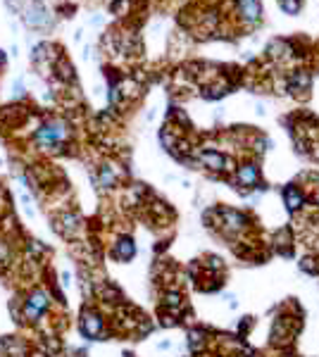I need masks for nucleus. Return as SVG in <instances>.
I'll list each match as a JSON object with an SVG mask.
<instances>
[{
    "label": "nucleus",
    "mask_w": 319,
    "mask_h": 357,
    "mask_svg": "<svg viewBox=\"0 0 319 357\" xmlns=\"http://www.w3.org/2000/svg\"><path fill=\"white\" fill-rule=\"evenodd\" d=\"M19 14H22V22L31 31H50L55 27V12L48 7L45 0H27Z\"/></svg>",
    "instance_id": "nucleus-1"
},
{
    "label": "nucleus",
    "mask_w": 319,
    "mask_h": 357,
    "mask_svg": "<svg viewBox=\"0 0 319 357\" xmlns=\"http://www.w3.org/2000/svg\"><path fill=\"white\" fill-rule=\"evenodd\" d=\"M239 19L245 27H257L262 22V2L260 0H234Z\"/></svg>",
    "instance_id": "nucleus-2"
},
{
    "label": "nucleus",
    "mask_w": 319,
    "mask_h": 357,
    "mask_svg": "<svg viewBox=\"0 0 319 357\" xmlns=\"http://www.w3.org/2000/svg\"><path fill=\"white\" fill-rule=\"evenodd\" d=\"M200 162L205 167H210V169H217V172H226V169H231V160L222 155V152L217 150H202L200 152Z\"/></svg>",
    "instance_id": "nucleus-3"
},
{
    "label": "nucleus",
    "mask_w": 319,
    "mask_h": 357,
    "mask_svg": "<svg viewBox=\"0 0 319 357\" xmlns=\"http://www.w3.org/2000/svg\"><path fill=\"white\" fill-rule=\"evenodd\" d=\"M45 307H48V295L43 293V290H36V293H31V298L27 300V317L29 319H39L43 312H45Z\"/></svg>",
    "instance_id": "nucleus-4"
},
{
    "label": "nucleus",
    "mask_w": 319,
    "mask_h": 357,
    "mask_svg": "<svg viewBox=\"0 0 319 357\" xmlns=\"http://www.w3.org/2000/svg\"><path fill=\"white\" fill-rule=\"evenodd\" d=\"M312 86V76H310V71L305 69H295L291 76H288V88L291 91H307Z\"/></svg>",
    "instance_id": "nucleus-5"
},
{
    "label": "nucleus",
    "mask_w": 319,
    "mask_h": 357,
    "mask_svg": "<svg viewBox=\"0 0 319 357\" xmlns=\"http://www.w3.org/2000/svg\"><path fill=\"white\" fill-rule=\"evenodd\" d=\"M100 329H103V319H100V317L93 315V312L83 315V319H81V331H83L88 338H95V336L100 333Z\"/></svg>",
    "instance_id": "nucleus-6"
},
{
    "label": "nucleus",
    "mask_w": 319,
    "mask_h": 357,
    "mask_svg": "<svg viewBox=\"0 0 319 357\" xmlns=\"http://www.w3.org/2000/svg\"><path fill=\"white\" fill-rule=\"evenodd\" d=\"M239 181L243 186H253L255 181H257V167L255 165H245L239 169Z\"/></svg>",
    "instance_id": "nucleus-7"
},
{
    "label": "nucleus",
    "mask_w": 319,
    "mask_h": 357,
    "mask_svg": "<svg viewBox=\"0 0 319 357\" xmlns=\"http://www.w3.org/2000/svg\"><path fill=\"white\" fill-rule=\"evenodd\" d=\"M115 252H117L120 260H131L133 252H136V248H133V243L129 238H121L120 243H117V250H115Z\"/></svg>",
    "instance_id": "nucleus-8"
},
{
    "label": "nucleus",
    "mask_w": 319,
    "mask_h": 357,
    "mask_svg": "<svg viewBox=\"0 0 319 357\" xmlns=\"http://www.w3.org/2000/svg\"><path fill=\"white\" fill-rule=\"evenodd\" d=\"M98 181H100L105 188H112V186H115V181H117V174H115V169H112L110 165L100 167V177H98Z\"/></svg>",
    "instance_id": "nucleus-9"
},
{
    "label": "nucleus",
    "mask_w": 319,
    "mask_h": 357,
    "mask_svg": "<svg viewBox=\"0 0 319 357\" xmlns=\"http://www.w3.org/2000/svg\"><path fill=\"white\" fill-rule=\"evenodd\" d=\"M279 7L283 10V14L295 17V14L303 10V0H279Z\"/></svg>",
    "instance_id": "nucleus-10"
},
{
    "label": "nucleus",
    "mask_w": 319,
    "mask_h": 357,
    "mask_svg": "<svg viewBox=\"0 0 319 357\" xmlns=\"http://www.w3.org/2000/svg\"><path fill=\"white\" fill-rule=\"evenodd\" d=\"M283 198H286V203H288V207H291V210L300 207V203H303V195H300V191H298V188H293V186H288V188L283 191Z\"/></svg>",
    "instance_id": "nucleus-11"
},
{
    "label": "nucleus",
    "mask_w": 319,
    "mask_h": 357,
    "mask_svg": "<svg viewBox=\"0 0 319 357\" xmlns=\"http://www.w3.org/2000/svg\"><path fill=\"white\" fill-rule=\"evenodd\" d=\"M7 255H10V250L5 243H0V260H7Z\"/></svg>",
    "instance_id": "nucleus-12"
},
{
    "label": "nucleus",
    "mask_w": 319,
    "mask_h": 357,
    "mask_svg": "<svg viewBox=\"0 0 319 357\" xmlns=\"http://www.w3.org/2000/svg\"><path fill=\"white\" fill-rule=\"evenodd\" d=\"M5 60H7V57H5V50L0 48V67H5Z\"/></svg>",
    "instance_id": "nucleus-13"
},
{
    "label": "nucleus",
    "mask_w": 319,
    "mask_h": 357,
    "mask_svg": "<svg viewBox=\"0 0 319 357\" xmlns=\"http://www.w3.org/2000/svg\"><path fill=\"white\" fill-rule=\"evenodd\" d=\"M2 350H5V343H2V341H0V353H2Z\"/></svg>",
    "instance_id": "nucleus-14"
},
{
    "label": "nucleus",
    "mask_w": 319,
    "mask_h": 357,
    "mask_svg": "<svg viewBox=\"0 0 319 357\" xmlns=\"http://www.w3.org/2000/svg\"><path fill=\"white\" fill-rule=\"evenodd\" d=\"M179 2H181V0H179Z\"/></svg>",
    "instance_id": "nucleus-15"
}]
</instances>
